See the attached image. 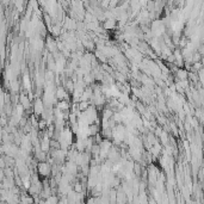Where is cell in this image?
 Returning <instances> with one entry per match:
<instances>
[{
    "label": "cell",
    "instance_id": "1",
    "mask_svg": "<svg viewBox=\"0 0 204 204\" xmlns=\"http://www.w3.org/2000/svg\"><path fill=\"white\" fill-rule=\"evenodd\" d=\"M37 171H38V174L47 177V176L51 172V167H50V165L48 163L41 161V163H37Z\"/></svg>",
    "mask_w": 204,
    "mask_h": 204
},
{
    "label": "cell",
    "instance_id": "2",
    "mask_svg": "<svg viewBox=\"0 0 204 204\" xmlns=\"http://www.w3.org/2000/svg\"><path fill=\"white\" fill-rule=\"evenodd\" d=\"M117 25V19H105L103 21V28L104 30H112Z\"/></svg>",
    "mask_w": 204,
    "mask_h": 204
},
{
    "label": "cell",
    "instance_id": "3",
    "mask_svg": "<svg viewBox=\"0 0 204 204\" xmlns=\"http://www.w3.org/2000/svg\"><path fill=\"white\" fill-rule=\"evenodd\" d=\"M177 77H178V79H179L180 81H185L186 78H187V72H186L185 69H178Z\"/></svg>",
    "mask_w": 204,
    "mask_h": 204
}]
</instances>
